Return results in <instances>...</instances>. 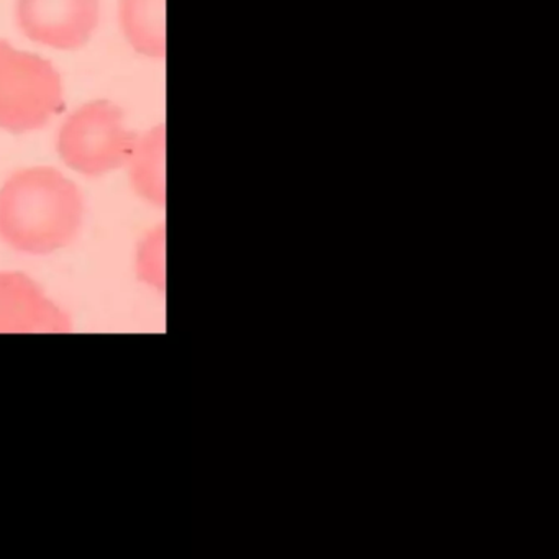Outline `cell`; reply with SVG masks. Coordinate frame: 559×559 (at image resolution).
Returning a JSON list of instances; mask_svg holds the SVG:
<instances>
[{
  "mask_svg": "<svg viewBox=\"0 0 559 559\" xmlns=\"http://www.w3.org/2000/svg\"><path fill=\"white\" fill-rule=\"evenodd\" d=\"M139 273L142 281L156 289L165 287V235L159 228L140 247Z\"/></svg>",
  "mask_w": 559,
  "mask_h": 559,
  "instance_id": "cell-8",
  "label": "cell"
},
{
  "mask_svg": "<svg viewBox=\"0 0 559 559\" xmlns=\"http://www.w3.org/2000/svg\"><path fill=\"white\" fill-rule=\"evenodd\" d=\"M63 109V83L57 68L0 40V129L34 132Z\"/></svg>",
  "mask_w": 559,
  "mask_h": 559,
  "instance_id": "cell-2",
  "label": "cell"
},
{
  "mask_svg": "<svg viewBox=\"0 0 559 559\" xmlns=\"http://www.w3.org/2000/svg\"><path fill=\"white\" fill-rule=\"evenodd\" d=\"M165 126L135 140L130 155V175L135 191L145 201L163 207L166 199Z\"/></svg>",
  "mask_w": 559,
  "mask_h": 559,
  "instance_id": "cell-7",
  "label": "cell"
},
{
  "mask_svg": "<svg viewBox=\"0 0 559 559\" xmlns=\"http://www.w3.org/2000/svg\"><path fill=\"white\" fill-rule=\"evenodd\" d=\"M15 17L28 40L55 50H78L99 25L100 0H17Z\"/></svg>",
  "mask_w": 559,
  "mask_h": 559,
  "instance_id": "cell-4",
  "label": "cell"
},
{
  "mask_svg": "<svg viewBox=\"0 0 559 559\" xmlns=\"http://www.w3.org/2000/svg\"><path fill=\"white\" fill-rule=\"evenodd\" d=\"M83 217V194L57 169H24L0 189V240L19 253L44 257L70 247Z\"/></svg>",
  "mask_w": 559,
  "mask_h": 559,
  "instance_id": "cell-1",
  "label": "cell"
},
{
  "mask_svg": "<svg viewBox=\"0 0 559 559\" xmlns=\"http://www.w3.org/2000/svg\"><path fill=\"white\" fill-rule=\"evenodd\" d=\"M70 316L24 273H0V333H67Z\"/></svg>",
  "mask_w": 559,
  "mask_h": 559,
  "instance_id": "cell-5",
  "label": "cell"
},
{
  "mask_svg": "<svg viewBox=\"0 0 559 559\" xmlns=\"http://www.w3.org/2000/svg\"><path fill=\"white\" fill-rule=\"evenodd\" d=\"M120 27L130 47L143 57L166 55V0H120Z\"/></svg>",
  "mask_w": 559,
  "mask_h": 559,
  "instance_id": "cell-6",
  "label": "cell"
},
{
  "mask_svg": "<svg viewBox=\"0 0 559 559\" xmlns=\"http://www.w3.org/2000/svg\"><path fill=\"white\" fill-rule=\"evenodd\" d=\"M136 136L126 129L122 110L96 100L71 114L61 127L58 152L84 176H103L129 163Z\"/></svg>",
  "mask_w": 559,
  "mask_h": 559,
  "instance_id": "cell-3",
  "label": "cell"
}]
</instances>
